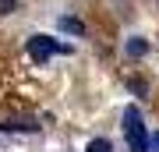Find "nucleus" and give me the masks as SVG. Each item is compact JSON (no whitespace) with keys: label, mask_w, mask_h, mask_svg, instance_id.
I'll return each mask as SVG.
<instances>
[{"label":"nucleus","mask_w":159,"mask_h":152,"mask_svg":"<svg viewBox=\"0 0 159 152\" xmlns=\"http://www.w3.org/2000/svg\"><path fill=\"white\" fill-rule=\"evenodd\" d=\"M124 135H127L131 152H148V149H152V138H148V131H145V124H142L138 106H127V110H124Z\"/></svg>","instance_id":"1"},{"label":"nucleus","mask_w":159,"mask_h":152,"mask_svg":"<svg viewBox=\"0 0 159 152\" xmlns=\"http://www.w3.org/2000/svg\"><path fill=\"white\" fill-rule=\"evenodd\" d=\"M53 53H71V46H64V43H57V39H50V35H32V39H29V57H32V60L46 64Z\"/></svg>","instance_id":"2"},{"label":"nucleus","mask_w":159,"mask_h":152,"mask_svg":"<svg viewBox=\"0 0 159 152\" xmlns=\"http://www.w3.org/2000/svg\"><path fill=\"white\" fill-rule=\"evenodd\" d=\"M124 53L138 60V57H145V53H148V43L142 39V35H134V39H127V43H124Z\"/></svg>","instance_id":"3"},{"label":"nucleus","mask_w":159,"mask_h":152,"mask_svg":"<svg viewBox=\"0 0 159 152\" xmlns=\"http://www.w3.org/2000/svg\"><path fill=\"white\" fill-rule=\"evenodd\" d=\"M0 131H39V124L35 120H0Z\"/></svg>","instance_id":"4"},{"label":"nucleus","mask_w":159,"mask_h":152,"mask_svg":"<svg viewBox=\"0 0 159 152\" xmlns=\"http://www.w3.org/2000/svg\"><path fill=\"white\" fill-rule=\"evenodd\" d=\"M60 28L71 32V35H85V25H81L78 18H60Z\"/></svg>","instance_id":"5"},{"label":"nucleus","mask_w":159,"mask_h":152,"mask_svg":"<svg viewBox=\"0 0 159 152\" xmlns=\"http://www.w3.org/2000/svg\"><path fill=\"white\" fill-rule=\"evenodd\" d=\"M85 152H113V145H110L106 138H92L89 145H85Z\"/></svg>","instance_id":"6"},{"label":"nucleus","mask_w":159,"mask_h":152,"mask_svg":"<svg viewBox=\"0 0 159 152\" xmlns=\"http://www.w3.org/2000/svg\"><path fill=\"white\" fill-rule=\"evenodd\" d=\"M127 89H131V92H134V96H142V99L148 96V85H145L142 78H127Z\"/></svg>","instance_id":"7"},{"label":"nucleus","mask_w":159,"mask_h":152,"mask_svg":"<svg viewBox=\"0 0 159 152\" xmlns=\"http://www.w3.org/2000/svg\"><path fill=\"white\" fill-rule=\"evenodd\" d=\"M18 11V0H0V14H11Z\"/></svg>","instance_id":"8"},{"label":"nucleus","mask_w":159,"mask_h":152,"mask_svg":"<svg viewBox=\"0 0 159 152\" xmlns=\"http://www.w3.org/2000/svg\"><path fill=\"white\" fill-rule=\"evenodd\" d=\"M152 152H159V135H152Z\"/></svg>","instance_id":"9"}]
</instances>
